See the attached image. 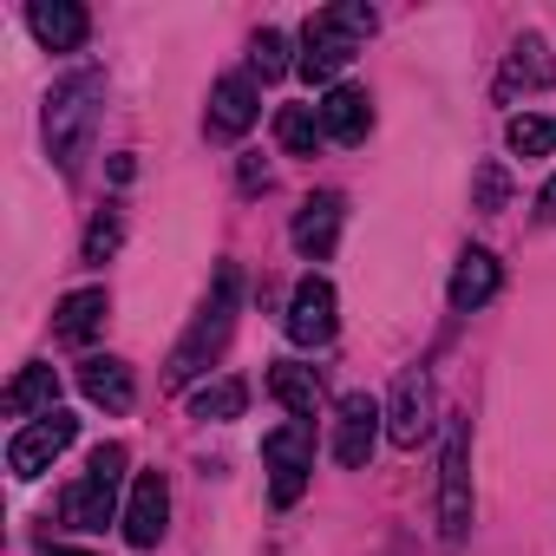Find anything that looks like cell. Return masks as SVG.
<instances>
[{
  "mask_svg": "<svg viewBox=\"0 0 556 556\" xmlns=\"http://www.w3.org/2000/svg\"><path fill=\"white\" fill-rule=\"evenodd\" d=\"M236 308H242V275L223 262L216 268V289H210V302L197 308V321H190V334L177 341V354H170V367H164V387H190L197 374H210V361L229 348V328H236Z\"/></svg>",
  "mask_w": 556,
  "mask_h": 556,
  "instance_id": "cell-1",
  "label": "cell"
},
{
  "mask_svg": "<svg viewBox=\"0 0 556 556\" xmlns=\"http://www.w3.org/2000/svg\"><path fill=\"white\" fill-rule=\"evenodd\" d=\"M99 105H105V73H92V66L66 73V79L47 92V151H53V164H60L66 177L79 170V157H86V144H92Z\"/></svg>",
  "mask_w": 556,
  "mask_h": 556,
  "instance_id": "cell-2",
  "label": "cell"
},
{
  "mask_svg": "<svg viewBox=\"0 0 556 556\" xmlns=\"http://www.w3.org/2000/svg\"><path fill=\"white\" fill-rule=\"evenodd\" d=\"M367 34H374V8H361V0L315 14V21L302 27V73H308L315 86H328V92H334V79L354 66V53H361V40H367Z\"/></svg>",
  "mask_w": 556,
  "mask_h": 556,
  "instance_id": "cell-3",
  "label": "cell"
},
{
  "mask_svg": "<svg viewBox=\"0 0 556 556\" xmlns=\"http://www.w3.org/2000/svg\"><path fill=\"white\" fill-rule=\"evenodd\" d=\"M465 530H471V419L452 413L439 445V536L465 543Z\"/></svg>",
  "mask_w": 556,
  "mask_h": 556,
  "instance_id": "cell-4",
  "label": "cell"
},
{
  "mask_svg": "<svg viewBox=\"0 0 556 556\" xmlns=\"http://www.w3.org/2000/svg\"><path fill=\"white\" fill-rule=\"evenodd\" d=\"M125 465H131V452L125 445H99L92 458H86V478L66 491V504H60V517L73 523V530H105L112 517H118V491H125Z\"/></svg>",
  "mask_w": 556,
  "mask_h": 556,
  "instance_id": "cell-5",
  "label": "cell"
},
{
  "mask_svg": "<svg viewBox=\"0 0 556 556\" xmlns=\"http://www.w3.org/2000/svg\"><path fill=\"white\" fill-rule=\"evenodd\" d=\"M262 465H268V497L275 504H295L315 478V419H289V426H275L262 439Z\"/></svg>",
  "mask_w": 556,
  "mask_h": 556,
  "instance_id": "cell-6",
  "label": "cell"
},
{
  "mask_svg": "<svg viewBox=\"0 0 556 556\" xmlns=\"http://www.w3.org/2000/svg\"><path fill=\"white\" fill-rule=\"evenodd\" d=\"M432 426H439V393H432V374H426V367H406V374L393 380V400H387V439L413 452L419 439H432Z\"/></svg>",
  "mask_w": 556,
  "mask_h": 556,
  "instance_id": "cell-7",
  "label": "cell"
},
{
  "mask_svg": "<svg viewBox=\"0 0 556 556\" xmlns=\"http://www.w3.org/2000/svg\"><path fill=\"white\" fill-rule=\"evenodd\" d=\"M380 432H387V406H380L374 393H348L341 413H334V458H341L348 471H367Z\"/></svg>",
  "mask_w": 556,
  "mask_h": 556,
  "instance_id": "cell-8",
  "label": "cell"
},
{
  "mask_svg": "<svg viewBox=\"0 0 556 556\" xmlns=\"http://www.w3.org/2000/svg\"><path fill=\"white\" fill-rule=\"evenodd\" d=\"M79 439V419H66V413H47V419H34V426H21L14 432V445H8V471L14 478H40L66 445Z\"/></svg>",
  "mask_w": 556,
  "mask_h": 556,
  "instance_id": "cell-9",
  "label": "cell"
},
{
  "mask_svg": "<svg viewBox=\"0 0 556 556\" xmlns=\"http://www.w3.org/2000/svg\"><path fill=\"white\" fill-rule=\"evenodd\" d=\"M170 523V484L164 471H138L131 478V497H125V543L131 549H151Z\"/></svg>",
  "mask_w": 556,
  "mask_h": 556,
  "instance_id": "cell-10",
  "label": "cell"
},
{
  "mask_svg": "<svg viewBox=\"0 0 556 556\" xmlns=\"http://www.w3.org/2000/svg\"><path fill=\"white\" fill-rule=\"evenodd\" d=\"M262 112V92H255V73H229L216 79L210 92V138H242Z\"/></svg>",
  "mask_w": 556,
  "mask_h": 556,
  "instance_id": "cell-11",
  "label": "cell"
},
{
  "mask_svg": "<svg viewBox=\"0 0 556 556\" xmlns=\"http://www.w3.org/2000/svg\"><path fill=\"white\" fill-rule=\"evenodd\" d=\"M341 216H348V203L334 197V190H321V197H308L302 210H295V249L308 255V262H328L334 255V242H341Z\"/></svg>",
  "mask_w": 556,
  "mask_h": 556,
  "instance_id": "cell-12",
  "label": "cell"
},
{
  "mask_svg": "<svg viewBox=\"0 0 556 556\" xmlns=\"http://www.w3.org/2000/svg\"><path fill=\"white\" fill-rule=\"evenodd\" d=\"M289 341L295 348L334 341V289L321 282V275H308V282L295 289V302H289Z\"/></svg>",
  "mask_w": 556,
  "mask_h": 556,
  "instance_id": "cell-13",
  "label": "cell"
},
{
  "mask_svg": "<svg viewBox=\"0 0 556 556\" xmlns=\"http://www.w3.org/2000/svg\"><path fill=\"white\" fill-rule=\"evenodd\" d=\"M27 27H34V40H40L47 53H79L86 34H92L86 8H73V0H34V8H27Z\"/></svg>",
  "mask_w": 556,
  "mask_h": 556,
  "instance_id": "cell-14",
  "label": "cell"
},
{
  "mask_svg": "<svg viewBox=\"0 0 556 556\" xmlns=\"http://www.w3.org/2000/svg\"><path fill=\"white\" fill-rule=\"evenodd\" d=\"M497 289H504L497 255H491V249H465V255H458V268H452V308H458V315H471V308H484Z\"/></svg>",
  "mask_w": 556,
  "mask_h": 556,
  "instance_id": "cell-15",
  "label": "cell"
},
{
  "mask_svg": "<svg viewBox=\"0 0 556 556\" xmlns=\"http://www.w3.org/2000/svg\"><path fill=\"white\" fill-rule=\"evenodd\" d=\"M315 112H321V131H328L334 144H361V138L374 131V99H367L361 86H334Z\"/></svg>",
  "mask_w": 556,
  "mask_h": 556,
  "instance_id": "cell-16",
  "label": "cell"
},
{
  "mask_svg": "<svg viewBox=\"0 0 556 556\" xmlns=\"http://www.w3.org/2000/svg\"><path fill=\"white\" fill-rule=\"evenodd\" d=\"M79 387H86V400H92V406H105V413H131V400H138L131 367H125V361H112V354H92V361L79 367Z\"/></svg>",
  "mask_w": 556,
  "mask_h": 556,
  "instance_id": "cell-17",
  "label": "cell"
},
{
  "mask_svg": "<svg viewBox=\"0 0 556 556\" xmlns=\"http://www.w3.org/2000/svg\"><path fill=\"white\" fill-rule=\"evenodd\" d=\"M105 315H112V302H105V289H73L60 308H53V334L66 341V348H86L99 328H105Z\"/></svg>",
  "mask_w": 556,
  "mask_h": 556,
  "instance_id": "cell-18",
  "label": "cell"
},
{
  "mask_svg": "<svg viewBox=\"0 0 556 556\" xmlns=\"http://www.w3.org/2000/svg\"><path fill=\"white\" fill-rule=\"evenodd\" d=\"M549 86V60H543V40L523 34L504 60V79H497V99H517V92H543Z\"/></svg>",
  "mask_w": 556,
  "mask_h": 556,
  "instance_id": "cell-19",
  "label": "cell"
},
{
  "mask_svg": "<svg viewBox=\"0 0 556 556\" xmlns=\"http://www.w3.org/2000/svg\"><path fill=\"white\" fill-rule=\"evenodd\" d=\"M47 419V413H60V374L53 367H27L14 387H8V419Z\"/></svg>",
  "mask_w": 556,
  "mask_h": 556,
  "instance_id": "cell-20",
  "label": "cell"
},
{
  "mask_svg": "<svg viewBox=\"0 0 556 556\" xmlns=\"http://www.w3.org/2000/svg\"><path fill=\"white\" fill-rule=\"evenodd\" d=\"M268 393L282 400L295 419H315V413H321V374H315V367H289V361H282V367L268 374Z\"/></svg>",
  "mask_w": 556,
  "mask_h": 556,
  "instance_id": "cell-21",
  "label": "cell"
},
{
  "mask_svg": "<svg viewBox=\"0 0 556 556\" xmlns=\"http://www.w3.org/2000/svg\"><path fill=\"white\" fill-rule=\"evenodd\" d=\"M242 406H249V380H236V374H223V380H210V387L190 393V419H210V426L242 419Z\"/></svg>",
  "mask_w": 556,
  "mask_h": 556,
  "instance_id": "cell-22",
  "label": "cell"
},
{
  "mask_svg": "<svg viewBox=\"0 0 556 556\" xmlns=\"http://www.w3.org/2000/svg\"><path fill=\"white\" fill-rule=\"evenodd\" d=\"M321 112L315 105H282V112H275V144H282L289 157H315L321 151Z\"/></svg>",
  "mask_w": 556,
  "mask_h": 556,
  "instance_id": "cell-23",
  "label": "cell"
},
{
  "mask_svg": "<svg viewBox=\"0 0 556 556\" xmlns=\"http://www.w3.org/2000/svg\"><path fill=\"white\" fill-rule=\"evenodd\" d=\"M118 242H125V216H118V210H99V216H92V229H86V249H79V262L105 268V262L118 255Z\"/></svg>",
  "mask_w": 556,
  "mask_h": 556,
  "instance_id": "cell-24",
  "label": "cell"
},
{
  "mask_svg": "<svg viewBox=\"0 0 556 556\" xmlns=\"http://www.w3.org/2000/svg\"><path fill=\"white\" fill-rule=\"evenodd\" d=\"M504 144L517 151V157H549L556 151V118H510V131H504Z\"/></svg>",
  "mask_w": 556,
  "mask_h": 556,
  "instance_id": "cell-25",
  "label": "cell"
},
{
  "mask_svg": "<svg viewBox=\"0 0 556 556\" xmlns=\"http://www.w3.org/2000/svg\"><path fill=\"white\" fill-rule=\"evenodd\" d=\"M504 203H510L504 164H478V177H471V210H478V216H504Z\"/></svg>",
  "mask_w": 556,
  "mask_h": 556,
  "instance_id": "cell-26",
  "label": "cell"
},
{
  "mask_svg": "<svg viewBox=\"0 0 556 556\" xmlns=\"http://www.w3.org/2000/svg\"><path fill=\"white\" fill-rule=\"evenodd\" d=\"M249 66H255V79H282V73H289V40L262 27L255 47H249Z\"/></svg>",
  "mask_w": 556,
  "mask_h": 556,
  "instance_id": "cell-27",
  "label": "cell"
},
{
  "mask_svg": "<svg viewBox=\"0 0 556 556\" xmlns=\"http://www.w3.org/2000/svg\"><path fill=\"white\" fill-rule=\"evenodd\" d=\"M536 216H543V223H556V177L543 184V197H536Z\"/></svg>",
  "mask_w": 556,
  "mask_h": 556,
  "instance_id": "cell-28",
  "label": "cell"
},
{
  "mask_svg": "<svg viewBox=\"0 0 556 556\" xmlns=\"http://www.w3.org/2000/svg\"><path fill=\"white\" fill-rule=\"evenodd\" d=\"M40 556H86V549H40Z\"/></svg>",
  "mask_w": 556,
  "mask_h": 556,
  "instance_id": "cell-29",
  "label": "cell"
}]
</instances>
